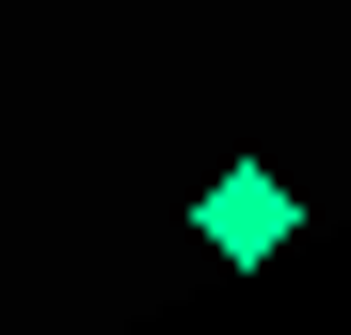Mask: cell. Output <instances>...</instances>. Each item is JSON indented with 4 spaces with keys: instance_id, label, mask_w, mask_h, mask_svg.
Segmentation results:
<instances>
[{
    "instance_id": "6da1fadb",
    "label": "cell",
    "mask_w": 351,
    "mask_h": 335,
    "mask_svg": "<svg viewBox=\"0 0 351 335\" xmlns=\"http://www.w3.org/2000/svg\"><path fill=\"white\" fill-rule=\"evenodd\" d=\"M192 223H208V256H287V240H304V192H287L271 160H223Z\"/></svg>"
}]
</instances>
